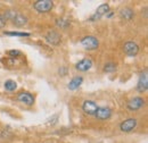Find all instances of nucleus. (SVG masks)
Returning <instances> with one entry per match:
<instances>
[{"label":"nucleus","instance_id":"nucleus-3","mask_svg":"<svg viewBox=\"0 0 148 143\" xmlns=\"http://www.w3.org/2000/svg\"><path fill=\"white\" fill-rule=\"evenodd\" d=\"M138 125V122L136 118H129V119H125L124 122H122L120 124V128L122 132L124 133H129L131 131H133Z\"/></svg>","mask_w":148,"mask_h":143},{"label":"nucleus","instance_id":"nucleus-7","mask_svg":"<svg viewBox=\"0 0 148 143\" xmlns=\"http://www.w3.org/2000/svg\"><path fill=\"white\" fill-rule=\"evenodd\" d=\"M144 105H145V100L141 97H136V98L130 99L127 106L130 110H139L140 108L144 107Z\"/></svg>","mask_w":148,"mask_h":143},{"label":"nucleus","instance_id":"nucleus-9","mask_svg":"<svg viewBox=\"0 0 148 143\" xmlns=\"http://www.w3.org/2000/svg\"><path fill=\"white\" fill-rule=\"evenodd\" d=\"M91 67H92V60H91L90 58H84V59L80 60V61L75 65L76 71H79V72H87V71H89Z\"/></svg>","mask_w":148,"mask_h":143},{"label":"nucleus","instance_id":"nucleus-12","mask_svg":"<svg viewBox=\"0 0 148 143\" xmlns=\"http://www.w3.org/2000/svg\"><path fill=\"white\" fill-rule=\"evenodd\" d=\"M82 83H83V77L82 76H75V77H73L71 80V82L69 83L67 88H69V90H71V91H74V90L79 89Z\"/></svg>","mask_w":148,"mask_h":143},{"label":"nucleus","instance_id":"nucleus-13","mask_svg":"<svg viewBox=\"0 0 148 143\" xmlns=\"http://www.w3.org/2000/svg\"><path fill=\"white\" fill-rule=\"evenodd\" d=\"M12 22H13V24L16 25V26H24V25L27 23V18L25 17L23 14L17 13L16 16L14 17V19H13Z\"/></svg>","mask_w":148,"mask_h":143},{"label":"nucleus","instance_id":"nucleus-18","mask_svg":"<svg viewBox=\"0 0 148 143\" xmlns=\"http://www.w3.org/2000/svg\"><path fill=\"white\" fill-rule=\"evenodd\" d=\"M16 14H17V12H15V10H7L2 16L5 17L6 20H13L14 17L16 16Z\"/></svg>","mask_w":148,"mask_h":143},{"label":"nucleus","instance_id":"nucleus-5","mask_svg":"<svg viewBox=\"0 0 148 143\" xmlns=\"http://www.w3.org/2000/svg\"><path fill=\"white\" fill-rule=\"evenodd\" d=\"M124 52L128 54L129 57H134L136 54H138L139 52V47L136 42L133 41H128L125 44H124V48H123Z\"/></svg>","mask_w":148,"mask_h":143},{"label":"nucleus","instance_id":"nucleus-15","mask_svg":"<svg viewBox=\"0 0 148 143\" xmlns=\"http://www.w3.org/2000/svg\"><path fill=\"white\" fill-rule=\"evenodd\" d=\"M133 15H134V13L130 8H123L120 12V16L122 18H124V19H131V18L133 17Z\"/></svg>","mask_w":148,"mask_h":143},{"label":"nucleus","instance_id":"nucleus-19","mask_svg":"<svg viewBox=\"0 0 148 143\" xmlns=\"http://www.w3.org/2000/svg\"><path fill=\"white\" fill-rule=\"evenodd\" d=\"M5 34L9 36H30V33H26V32H10V31H7V32H5Z\"/></svg>","mask_w":148,"mask_h":143},{"label":"nucleus","instance_id":"nucleus-17","mask_svg":"<svg viewBox=\"0 0 148 143\" xmlns=\"http://www.w3.org/2000/svg\"><path fill=\"white\" fill-rule=\"evenodd\" d=\"M56 25L60 29H66L70 26V22L65 18H58V19H56Z\"/></svg>","mask_w":148,"mask_h":143},{"label":"nucleus","instance_id":"nucleus-21","mask_svg":"<svg viewBox=\"0 0 148 143\" xmlns=\"http://www.w3.org/2000/svg\"><path fill=\"white\" fill-rule=\"evenodd\" d=\"M5 24H6V19H5V17L0 14V29H2V27L5 26Z\"/></svg>","mask_w":148,"mask_h":143},{"label":"nucleus","instance_id":"nucleus-14","mask_svg":"<svg viewBox=\"0 0 148 143\" xmlns=\"http://www.w3.org/2000/svg\"><path fill=\"white\" fill-rule=\"evenodd\" d=\"M110 12V6L107 3H104V5H100L97 10H96V15H98V17L103 16V15H106L107 13Z\"/></svg>","mask_w":148,"mask_h":143},{"label":"nucleus","instance_id":"nucleus-23","mask_svg":"<svg viewBox=\"0 0 148 143\" xmlns=\"http://www.w3.org/2000/svg\"><path fill=\"white\" fill-rule=\"evenodd\" d=\"M9 54H10V56L16 57V56H19V54H21V52H19L18 50H10V51H9Z\"/></svg>","mask_w":148,"mask_h":143},{"label":"nucleus","instance_id":"nucleus-22","mask_svg":"<svg viewBox=\"0 0 148 143\" xmlns=\"http://www.w3.org/2000/svg\"><path fill=\"white\" fill-rule=\"evenodd\" d=\"M57 121H58V117H57V115H56L55 117H54V119L50 118V121L48 122V124H49V125H55V123H57Z\"/></svg>","mask_w":148,"mask_h":143},{"label":"nucleus","instance_id":"nucleus-4","mask_svg":"<svg viewBox=\"0 0 148 143\" xmlns=\"http://www.w3.org/2000/svg\"><path fill=\"white\" fill-rule=\"evenodd\" d=\"M82 109L83 111L87 114V115H90V116H95L96 115V111L98 109V106L95 101L91 100H86L83 104H82Z\"/></svg>","mask_w":148,"mask_h":143},{"label":"nucleus","instance_id":"nucleus-6","mask_svg":"<svg viewBox=\"0 0 148 143\" xmlns=\"http://www.w3.org/2000/svg\"><path fill=\"white\" fill-rule=\"evenodd\" d=\"M17 100L19 102L26 105V106H33L34 104V97L29 92H21L17 94Z\"/></svg>","mask_w":148,"mask_h":143},{"label":"nucleus","instance_id":"nucleus-16","mask_svg":"<svg viewBox=\"0 0 148 143\" xmlns=\"http://www.w3.org/2000/svg\"><path fill=\"white\" fill-rule=\"evenodd\" d=\"M3 86H5V90H6V91H8V92H13V91L16 90L17 84H16L15 81H13V80H8V81L5 82Z\"/></svg>","mask_w":148,"mask_h":143},{"label":"nucleus","instance_id":"nucleus-1","mask_svg":"<svg viewBox=\"0 0 148 143\" xmlns=\"http://www.w3.org/2000/svg\"><path fill=\"white\" fill-rule=\"evenodd\" d=\"M33 7L39 13H48L53 9L54 2L50 1V0H39L37 2H34Z\"/></svg>","mask_w":148,"mask_h":143},{"label":"nucleus","instance_id":"nucleus-11","mask_svg":"<svg viewBox=\"0 0 148 143\" xmlns=\"http://www.w3.org/2000/svg\"><path fill=\"white\" fill-rule=\"evenodd\" d=\"M148 89V78H147V72H144V74L140 75L139 81L137 83V90L139 92H145Z\"/></svg>","mask_w":148,"mask_h":143},{"label":"nucleus","instance_id":"nucleus-10","mask_svg":"<svg viewBox=\"0 0 148 143\" xmlns=\"http://www.w3.org/2000/svg\"><path fill=\"white\" fill-rule=\"evenodd\" d=\"M46 40H47V42H49L50 44L57 46V44L60 43L62 37H60V34H59L58 32H56V31H49V32L46 34Z\"/></svg>","mask_w":148,"mask_h":143},{"label":"nucleus","instance_id":"nucleus-2","mask_svg":"<svg viewBox=\"0 0 148 143\" xmlns=\"http://www.w3.org/2000/svg\"><path fill=\"white\" fill-rule=\"evenodd\" d=\"M81 44L88 49V50H93V49H97L98 46H99V41L95 37V36H84L82 40H81Z\"/></svg>","mask_w":148,"mask_h":143},{"label":"nucleus","instance_id":"nucleus-20","mask_svg":"<svg viewBox=\"0 0 148 143\" xmlns=\"http://www.w3.org/2000/svg\"><path fill=\"white\" fill-rule=\"evenodd\" d=\"M104 71L106 72V73L115 72L116 71V66H115V64H113V63H107V64L104 66Z\"/></svg>","mask_w":148,"mask_h":143},{"label":"nucleus","instance_id":"nucleus-8","mask_svg":"<svg viewBox=\"0 0 148 143\" xmlns=\"http://www.w3.org/2000/svg\"><path fill=\"white\" fill-rule=\"evenodd\" d=\"M95 116L98 119H101V121L108 119V118H111L112 116V109L110 107H98Z\"/></svg>","mask_w":148,"mask_h":143},{"label":"nucleus","instance_id":"nucleus-24","mask_svg":"<svg viewBox=\"0 0 148 143\" xmlns=\"http://www.w3.org/2000/svg\"><path fill=\"white\" fill-rule=\"evenodd\" d=\"M66 73H67L66 67H62V68H59V74H60V75H65Z\"/></svg>","mask_w":148,"mask_h":143}]
</instances>
